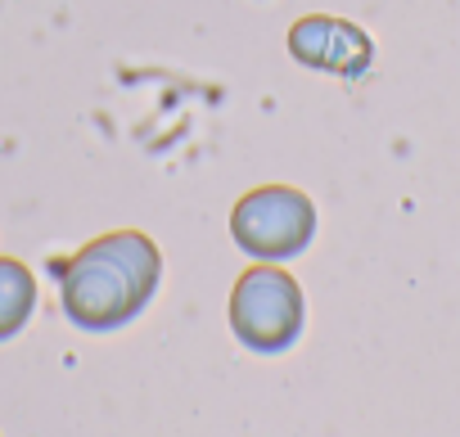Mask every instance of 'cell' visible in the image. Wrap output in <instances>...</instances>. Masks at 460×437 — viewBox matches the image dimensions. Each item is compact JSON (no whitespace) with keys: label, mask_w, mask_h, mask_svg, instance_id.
<instances>
[{"label":"cell","mask_w":460,"mask_h":437,"mask_svg":"<svg viewBox=\"0 0 460 437\" xmlns=\"http://www.w3.org/2000/svg\"><path fill=\"white\" fill-rule=\"evenodd\" d=\"M158 249L154 240L136 235V231H118L104 235L95 244H86L68 267H64V316L77 329L91 334H109L122 329L127 320H136L154 289H158Z\"/></svg>","instance_id":"cell-1"},{"label":"cell","mask_w":460,"mask_h":437,"mask_svg":"<svg viewBox=\"0 0 460 437\" xmlns=\"http://www.w3.org/2000/svg\"><path fill=\"white\" fill-rule=\"evenodd\" d=\"M230 235L249 258L262 262H285L298 258L312 235H316V207L303 189L289 185H262L253 194H244L230 212Z\"/></svg>","instance_id":"cell-2"},{"label":"cell","mask_w":460,"mask_h":437,"mask_svg":"<svg viewBox=\"0 0 460 437\" xmlns=\"http://www.w3.org/2000/svg\"><path fill=\"white\" fill-rule=\"evenodd\" d=\"M230 329L235 338L262 356H276L294 347L303 329V289L294 275L276 267H253L240 275L235 293H230Z\"/></svg>","instance_id":"cell-3"},{"label":"cell","mask_w":460,"mask_h":437,"mask_svg":"<svg viewBox=\"0 0 460 437\" xmlns=\"http://www.w3.org/2000/svg\"><path fill=\"white\" fill-rule=\"evenodd\" d=\"M37 311V280L19 258H0V338H14Z\"/></svg>","instance_id":"cell-4"}]
</instances>
